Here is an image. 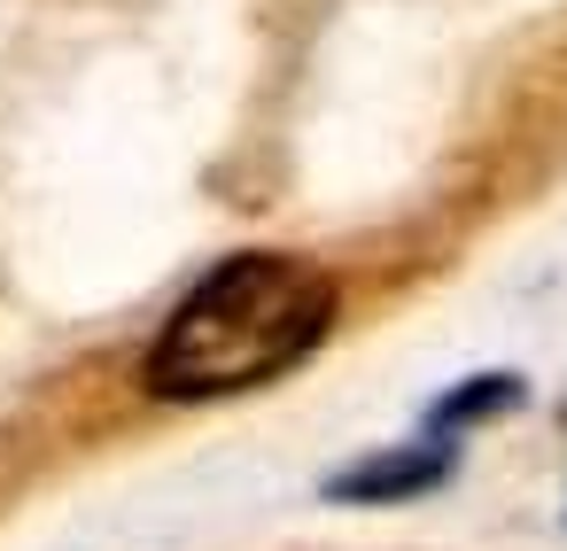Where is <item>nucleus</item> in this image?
I'll return each mask as SVG.
<instances>
[{"mask_svg":"<svg viewBox=\"0 0 567 551\" xmlns=\"http://www.w3.org/2000/svg\"><path fill=\"white\" fill-rule=\"evenodd\" d=\"M334 303L342 295L319 264L280 249H241L179 295V311L141 357V388L156 404H218L265 388L334 334Z\"/></svg>","mask_w":567,"mask_h":551,"instance_id":"nucleus-1","label":"nucleus"},{"mask_svg":"<svg viewBox=\"0 0 567 551\" xmlns=\"http://www.w3.org/2000/svg\"><path fill=\"white\" fill-rule=\"evenodd\" d=\"M451 474V443H412V450H381V458H358L350 474L327 481L334 505H396V497H420Z\"/></svg>","mask_w":567,"mask_h":551,"instance_id":"nucleus-2","label":"nucleus"},{"mask_svg":"<svg viewBox=\"0 0 567 551\" xmlns=\"http://www.w3.org/2000/svg\"><path fill=\"white\" fill-rule=\"evenodd\" d=\"M513 404H520V381H505V373H482V381L451 388V396L427 412V435H435V443H451L458 427H474V419H489V412H513Z\"/></svg>","mask_w":567,"mask_h":551,"instance_id":"nucleus-3","label":"nucleus"}]
</instances>
